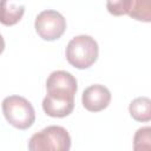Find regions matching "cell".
Returning <instances> with one entry per match:
<instances>
[{"mask_svg": "<svg viewBox=\"0 0 151 151\" xmlns=\"http://www.w3.org/2000/svg\"><path fill=\"white\" fill-rule=\"evenodd\" d=\"M28 149L29 151H70L71 137L65 127L51 125L31 137Z\"/></svg>", "mask_w": 151, "mask_h": 151, "instance_id": "cell-1", "label": "cell"}, {"mask_svg": "<svg viewBox=\"0 0 151 151\" xmlns=\"http://www.w3.org/2000/svg\"><path fill=\"white\" fill-rule=\"evenodd\" d=\"M98 58V44L90 35H77L70 40L66 47L67 61L79 68H88Z\"/></svg>", "mask_w": 151, "mask_h": 151, "instance_id": "cell-2", "label": "cell"}, {"mask_svg": "<svg viewBox=\"0 0 151 151\" xmlns=\"http://www.w3.org/2000/svg\"><path fill=\"white\" fill-rule=\"evenodd\" d=\"M2 112L6 120L19 130L31 127L35 120L32 104L24 97L9 96L2 100Z\"/></svg>", "mask_w": 151, "mask_h": 151, "instance_id": "cell-3", "label": "cell"}, {"mask_svg": "<svg viewBox=\"0 0 151 151\" xmlns=\"http://www.w3.org/2000/svg\"><path fill=\"white\" fill-rule=\"evenodd\" d=\"M34 27L41 39L52 41L59 39L64 34L66 29V20L59 12L46 9L37 15Z\"/></svg>", "mask_w": 151, "mask_h": 151, "instance_id": "cell-4", "label": "cell"}, {"mask_svg": "<svg viewBox=\"0 0 151 151\" xmlns=\"http://www.w3.org/2000/svg\"><path fill=\"white\" fill-rule=\"evenodd\" d=\"M47 94L59 96L66 98H74L77 93L78 85L77 79L70 72L66 71H54L52 72L46 81Z\"/></svg>", "mask_w": 151, "mask_h": 151, "instance_id": "cell-5", "label": "cell"}, {"mask_svg": "<svg viewBox=\"0 0 151 151\" xmlns=\"http://www.w3.org/2000/svg\"><path fill=\"white\" fill-rule=\"evenodd\" d=\"M110 101H111L110 90L100 84H94L86 87L81 96L83 106L90 112H99L106 109Z\"/></svg>", "mask_w": 151, "mask_h": 151, "instance_id": "cell-6", "label": "cell"}, {"mask_svg": "<svg viewBox=\"0 0 151 151\" xmlns=\"http://www.w3.org/2000/svg\"><path fill=\"white\" fill-rule=\"evenodd\" d=\"M74 107V98H66L59 96L46 94L42 100V109L45 113L54 118H64L68 116Z\"/></svg>", "mask_w": 151, "mask_h": 151, "instance_id": "cell-7", "label": "cell"}, {"mask_svg": "<svg viewBox=\"0 0 151 151\" xmlns=\"http://www.w3.org/2000/svg\"><path fill=\"white\" fill-rule=\"evenodd\" d=\"M25 13V6L17 1H0V22L6 26L15 25Z\"/></svg>", "mask_w": 151, "mask_h": 151, "instance_id": "cell-8", "label": "cell"}, {"mask_svg": "<svg viewBox=\"0 0 151 151\" xmlns=\"http://www.w3.org/2000/svg\"><path fill=\"white\" fill-rule=\"evenodd\" d=\"M129 111L134 120L149 122L151 119V100L147 97H138L131 101Z\"/></svg>", "mask_w": 151, "mask_h": 151, "instance_id": "cell-9", "label": "cell"}, {"mask_svg": "<svg viewBox=\"0 0 151 151\" xmlns=\"http://www.w3.org/2000/svg\"><path fill=\"white\" fill-rule=\"evenodd\" d=\"M127 14L136 20L149 22L151 20V2L149 0H131Z\"/></svg>", "mask_w": 151, "mask_h": 151, "instance_id": "cell-10", "label": "cell"}, {"mask_svg": "<svg viewBox=\"0 0 151 151\" xmlns=\"http://www.w3.org/2000/svg\"><path fill=\"white\" fill-rule=\"evenodd\" d=\"M133 151H151L150 126H144L137 130L133 137Z\"/></svg>", "mask_w": 151, "mask_h": 151, "instance_id": "cell-11", "label": "cell"}, {"mask_svg": "<svg viewBox=\"0 0 151 151\" xmlns=\"http://www.w3.org/2000/svg\"><path fill=\"white\" fill-rule=\"evenodd\" d=\"M131 5V0H118V1H107L106 7L109 12L113 15L127 14Z\"/></svg>", "mask_w": 151, "mask_h": 151, "instance_id": "cell-12", "label": "cell"}, {"mask_svg": "<svg viewBox=\"0 0 151 151\" xmlns=\"http://www.w3.org/2000/svg\"><path fill=\"white\" fill-rule=\"evenodd\" d=\"M4 50H5V40H4L2 35L0 34V54L4 52Z\"/></svg>", "mask_w": 151, "mask_h": 151, "instance_id": "cell-13", "label": "cell"}]
</instances>
